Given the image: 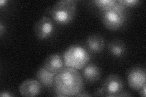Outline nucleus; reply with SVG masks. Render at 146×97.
<instances>
[{"label":"nucleus","instance_id":"nucleus-1","mask_svg":"<svg viewBox=\"0 0 146 97\" xmlns=\"http://www.w3.org/2000/svg\"><path fill=\"white\" fill-rule=\"evenodd\" d=\"M54 87L58 96H77L84 89V78L77 69L64 67L56 74Z\"/></svg>","mask_w":146,"mask_h":97},{"label":"nucleus","instance_id":"nucleus-2","mask_svg":"<svg viewBox=\"0 0 146 97\" xmlns=\"http://www.w3.org/2000/svg\"><path fill=\"white\" fill-rule=\"evenodd\" d=\"M63 58L65 67L77 69H83L90 59L88 50L79 44H74L67 48L63 53Z\"/></svg>","mask_w":146,"mask_h":97},{"label":"nucleus","instance_id":"nucleus-3","mask_svg":"<svg viewBox=\"0 0 146 97\" xmlns=\"http://www.w3.org/2000/svg\"><path fill=\"white\" fill-rule=\"evenodd\" d=\"M76 13V1L74 0H62L55 3L50 14L57 24L65 25L72 21Z\"/></svg>","mask_w":146,"mask_h":97},{"label":"nucleus","instance_id":"nucleus-4","mask_svg":"<svg viewBox=\"0 0 146 97\" xmlns=\"http://www.w3.org/2000/svg\"><path fill=\"white\" fill-rule=\"evenodd\" d=\"M125 9L116 1L113 7L102 11L101 20L104 25L111 30L121 28L126 20Z\"/></svg>","mask_w":146,"mask_h":97},{"label":"nucleus","instance_id":"nucleus-5","mask_svg":"<svg viewBox=\"0 0 146 97\" xmlns=\"http://www.w3.org/2000/svg\"><path fill=\"white\" fill-rule=\"evenodd\" d=\"M124 87V81L116 74L110 75L104 81L102 88L106 96H117L123 91Z\"/></svg>","mask_w":146,"mask_h":97},{"label":"nucleus","instance_id":"nucleus-6","mask_svg":"<svg viewBox=\"0 0 146 97\" xmlns=\"http://www.w3.org/2000/svg\"><path fill=\"white\" fill-rule=\"evenodd\" d=\"M54 21L48 16H43L36 21L34 26V32L36 37L40 40L49 38L55 31Z\"/></svg>","mask_w":146,"mask_h":97},{"label":"nucleus","instance_id":"nucleus-7","mask_svg":"<svg viewBox=\"0 0 146 97\" xmlns=\"http://www.w3.org/2000/svg\"><path fill=\"white\" fill-rule=\"evenodd\" d=\"M145 70L141 66L131 68L127 73L128 84L131 89L139 90L145 84Z\"/></svg>","mask_w":146,"mask_h":97},{"label":"nucleus","instance_id":"nucleus-8","mask_svg":"<svg viewBox=\"0 0 146 97\" xmlns=\"http://www.w3.org/2000/svg\"><path fill=\"white\" fill-rule=\"evenodd\" d=\"M42 86L38 80H27L23 82L20 86V93L23 96H36L42 91Z\"/></svg>","mask_w":146,"mask_h":97},{"label":"nucleus","instance_id":"nucleus-9","mask_svg":"<svg viewBox=\"0 0 146 97\" xmlns=\"http://www.w3.org/2000/svg\"><path fill=\"white\" fill-rule=\"evenodd\" d=\"M43 66L50 72L57 73L65 66L63 57L58 54H52L46 58Z\"/></svg>","mask_w":146,"mask_h":97},{"label":"nucleus","instance_id":"nucleus-10","mask_svg":"<svg viewBox=\"0 0 146 97\" xmlns=\"http://www.w3.org/2000/svg\"><path fill=\"white\" fill-rule=\"evenodd\" d=\"M86 46L91 52L99 53L104 50L105 40L102 36L98 34L91 35L86 39Z\"/></svg>","mask_w":146,"mask_h":97},{"label":"nucleus","instance_id":"nucleus-11","mask_svg":"<svg viewBox=\"0 0 146 97\" xmlns=\"http://www.w3.org/2000/svg\"><path fill=\"white\" fill-rule=\"evenodd\" d=\"M56 74L47 71L43 66L39 67L36 72V77L40 84L46 87H52L54 85Z\"/></svg>","mask_w":146,"mask_h":97},{"label":"nucleus","instance_id":"nucleus-12","mask_svg":"<svg viewBox=\"0 0 146 97\" xmlns=\"http://www.w3.org/2000/svg\"><path fill=\"white\" fill-rule=\"evenodd\" d=\"M83 77L85 79L90 82L97 81L100 77V70L99 67L93 63L87 64L83 68L82 71Z\"/></svg>","mask_w":146,"mask_h":97},{"label":"nucleus","instance_id":"nucleus-13","mask_svg":"<svg viewBox=\"0 0 146 97\" xmlns=\"http://www.w3.org/2000/svg\"><path fill=\"white\" fill-rule=\"evenodd\" d=\"M108 50L113 56L115 57H122L126 53V46L121 41H112L108 44Z\"/></svg>","mask_w":146,"mask_h":97},{"label":"nucleus","instance_id":"nucleus-14","mask_svg":"<svg viewBox=\"0 0 146 97\" xmlns=\"http://www.w3.org/2000/svg\"><path fill=\"white\" fill-rule=\"evenodd\" d=\"M93 3L102 11L113 7L116 3V0H95Z\"/></svg>","mask_w":146,"mask_h":97},{"label":"nucleus","instance_id":"nucleus-15","mask_svg":"<svg viewBox=\"0 0 146 97\" xmlns=\"http://www.w3.org/2000/svg\"><path fill=\"white\" fill-rule=\"evenodd\" d=\"M117 2L125 9L136 6L140 3L139 0H119Z\"/></svg>","mask_w":146,"mask_h":97},{"label":"nucleus","instance_id":"nucleus-16","mask_svg":"<svg viewBox=\"0 0 146 97\" xmlns=\"http://www.w3.org/2000/svg\"><path fill=\"white\" fill-rule=\"evenodd\" d=\"M94 96H106V95H105V93H104V92L102 87L100 89H98L96 91L94 92Z\"/></svg>","mask_w":146,"mask_h":97},{"label":"nucleus","instance_id":"nucleus-17","mask_svg":"<svg viewBox=\"0 0 146 97\" xmlns=\"http://www.w3.org/2000/svg\"><path fill=\"white\" fill-rule=\"evenodd\" d=\"M0 96L1 97H11V96H13V95L11 94V92H7V91H2L1 92V94H0Z\"/></svg>","mask_w":146,"mask_h":97},{"label":"nucleus","instance_id":"nucleus-18","mask_svg":"<svg viewBox=\"0 0 146 97\" xmlns=\"http://www.w3.org/2000/svg\"><path fill=\"white\" fill-rule=\"evenodd\" d=\"M145 88H146V84H144L139 90L140 91V95L142 96H143V97H145L146 96V90H145Z\"/></svg>","mask_w":146,"mask_h":97},{"label":"nucleus","instance_id":"nucleus-19","mask_svg":"<svg viewBox=\"0 0 146 97\" xmlns=\"http://www.w3.org/2000/svg\"><path fill=\"white\" fill-rule=\"evenodd\" d=\"M4 32H5V26H4L3 22H0V34H1L0 35H1V36L3 35Z\"/></svg>","mask_w":146,"mask_h":97},{"label":"nucleus","instance_id":"nucleus-20","mask_svg":"<svg viewBox=\"0 0 146 97\" xmlns=\"http://www.w3.org/2000/svg\"><path fill=\"white\" fill-rule=\"evenodd\" d=\"M131 96V94H129L128 92H125L123 91L117 95V96Z\"/></svg>","mask_w":146,"mask_h":97},{"label":"nucleus","instance_id":"nucleus-21","mask_svg":"<svg viewBox=\"0 0 146 97\" xmlns=\"http://www.w3.org/2000/svg\"><path fill=\"white\" fill-rule=\"evenodd\" d=\"M91 95L86 93V92H81L80 94L77 95V96H91Z\"/></svg>","mask_w":146,"mask_h":97},{"label":"nucleus","instance_id":"nucleus-22","mask_svg":"<svg viewBox=\"0 0 146 97\" xmlns=\"http://www.w3.org/2000/svg\"><path fill=\"white\" fill-rule=\"evenodd\" d=\"M7 3V1H6V0H1V1H0V7L2 8L3 6H6Z\"/></svg>","mask_w":146,"mask_h":97}]
</instances>
